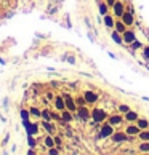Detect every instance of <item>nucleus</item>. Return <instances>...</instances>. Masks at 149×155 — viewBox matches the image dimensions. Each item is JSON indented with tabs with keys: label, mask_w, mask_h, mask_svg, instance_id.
<instances>
[{
	"label": "nucleus",
	"mask_w": 149,
	"mask_h": 155,
	"mask_svg": "<svg viewBox=\"0 0 149 155\" xmlns=\"http://www.w3.org/2000/svg\"><path fill=\"white\" fill-rule=\"evenodd\" d=\"M21 119L35 154H149V104L88 77L32 83Z\"/></svg>",
	"instance_id": "nucleus-1"
}]
</instances>
